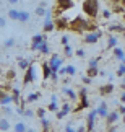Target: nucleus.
<instances>
[{"label": "nucleus", "instance_id": "nucleus-1", "mask_svg": "<svg viewBox=\"0 0 125 132\" xmlns=\"http://www.w3.org/2000/svg\"><path fill=\"white\" fill-rule=\"evenodd\" d=\"M83 12L86 13L88 20H94L99 13V0H83Z\"/></svg>", "mask_w": 125, "mask_h": 132}, {"label": "nucleus", "instance_id": "nucleus-2", "mask_svg": "<svg viewBox=\"0 0 125 132\" xmlns=\"http://www.w3.org/2000/svg\"><path fill=\"white\" fill-rule=\"evenodd\" d=\"M88 18H83V16H75L72 21L68 23V29H72L75 33H83V31H88Z\"/></svg>", "mask_w": 125, "mask_h": 132}, {"label": "nucleus", "instance_id": "nucleus-3", "mask_svg": "<svg viewBox=\"0 0 125 132\" xmlns=\"http://www.w3.org/2000/svg\"><path fill=\"white\" fill-rule=\"evenodd\" d=\"M73 7H75L73 0H57L55 8H54V12H55V16L59 18V16H60V15L65 12V10H70V8H73Z\"/></svg>", "mask_w": 125, "mask_h": 132}, {"label": "nucleus", "instance_id": "nucleus-4", "mask_svg": "<svg viewBox=\"0 0 125 132\" xmlns=\"http://www.w3.org/2000/svg\"><path fill=\"white\" fill-rule=\"evenodd\" d=\"M49 65H51V69H52V72H59L62 67V64H63V59L60 57L59 54H51V57H49Z\"/></svg>", "mask_w": 125, "mask_h": 132}, {"label": "nucleus", "instance_id": "nucleus-5", "mask_svg": "<svg viewBox=\"0 0 125 132\" xmlns=\"http://www.w3.org/2000/svg\"><path fill=\"white\" fill-rule=\"evenodd\" d=\"M101 38H102V31H101V29H98V31L84 34V36H83V43H86V44H96Z\"/></svg>", "mask_w": 125, "mask_h": 132}, {"label": "nucleus", "instance_id": "nucleus-6", "mask_svg": "<svg viewBox=\"0 0 125 132\" xmlns=\"http://www.w3.org/2000/svg\"><path fill=\"white\" fill-rule=\"evenodd\" d=\"M36 65L34 64H31L29 65V67L26 69V73H24V78H23V83L24 85H29L31 82H34V80H36Z\"/></svg>", "mask_w": 125, "mask_h": 132}, {"label": "nucleus", "instance_id": "nucleus-7", "mask_svg": "<svg viewBox=\"0 0 125 132\" xmlns=\"http://www.w3.org/2000/svg\"><path fill=\"white\" fill-rule=\"evenodd\" d=\"M86 95L88 93H86V90H84V88L80 90V104L76 106V108H73V111H81V109H84V108H88V106H89V101H88V96Z\"/></svg>", "mask_w": 125, "mask_h": 132}, {"label": "nucleus", "instance_id": "nucleus-8", "mask_svg": "<svg viewBox=\"0 0 125 132\" xmlns=\"http://www.w3.org/2000/svg\"><path fill=\"white\" fill-rule=\"evenodd\" d=\"M44 41H46V36H44V34H34L33 39H31V49L39 52V49H41Z\"/></svg>", "mask_w": 125, "mask_h": 132}, {"label": "nucleus", "instance_id": "nucleus-9", "mask_svg": "<svg viewBox=\"0 0 125 132\" xmlns=\"http://www.w3.org/2000/svg\"><path fill=\"white\" fill-rule=\"evenodd\" d=\"M96 118H98V111H89L88 118H86V132H93L94 129V122H96Z\"/></svg>", "mask_w": 125, "mask_h": 132}, {"label": "nucleus", "instance_id": "nucleus-10", "mask_svg": "<svg viewBox=\"0 0 125 132\" xmlns=\"http://www.w3.org/2000/svg\"><path fill=\"white\" fill-rule=\"evenodd\" d=\"M68 20L65 16H59L55 21H54V24H55V29H68Z\"/></svg>", "mask_w": 125, "mask_h": 132}, {"label": "nucleus", "instance_id": "nucleus-11", "mask_svg": "<svg viewBox=\"0 0 125 132\" xmlns=\"http://www.w3.org/2000/svg\"><path fill=\"white\" fill-rule=\"evenodd\" d=\"M70 111H72V106H70L68 103H65V104L62 106V109H60V111H57V113H55L57 119H63L65 116H67V114L70 113Z\"/></svg>", "mask_w": 125, "mask_h": 132}, {"label": "nucleus", "instance_id": "nucleus-12", "mask_svg": "<svg viewBox=\"0 0 125 132\" xmlns=\"http://www.w3.org/2000/svg\"><path fill=\"white\" fill-rule=\"evenodd\" d=\"M112 91H114V83H106L102 87H99V95H102V96L111 95Z\"/></svg>", "mask_w": 125, "mask_h": 132}, {"label": "nucleus", "instance_id": "nucleus-13", "mask_svg": "<svg viewBox=\"0 0 125 132\" xmlns=\"http://www.w3.org/2000/svg\"><path fill=\"white\" fill-rule=\"evenodd\" d=\"M96 111H98V116H99V118H104V119H106L107 116H109V109H107V104L106 103H101V104L98 106Z\"/></svg>", "mask_w": 125, "mask_h": 132}, {"label": "nucleus", "instance_id": "nucleus-14", "mask_svg": "<svg viewBox=\"0 0 125 132\" xmlns=\"http://www.w3.org/2000/svg\"><path fill=\"white\" fill-rule=\"evenodd\" d=\"M107 124L109 126H112V124H116L119 119H120V114H119V111H112V113H109V116H107Z\"/></svg>", "mask_w": 125, "mask_h": 132}, {"label": "nucleus", "instance_id": "nucleus-15", "mask_svg": "<svg viewBox=\"0 0 125 132\" xmlns=\"http://www.w3.org/2000/svg\"><path fill=\"white\" fill-rule=\"evenodd\" d=\"M41 67H42V78H44V80L51 78V75H52V69H51V65H49L47 62H44Z\"/></svg>", "mask_w": 125, "mask_h": 132}, {"label": "nucleus", "instance_id": "nucleus-16", "mask_svg": "<svg viewBox=\"0 0 125 132\" xmlns=\"http://www.w3.org/2000/svg\"><path fill=\"white\" fill-rule=\"evenodd\" d=\"M12 129V124H10L8 118H0V130L2 132H8Z\"/></svg>", "mask_w": 125, "mask_h": 132}, {"label": "nucleus", "instance_id": "nucleus-17", "mask_svg": "<svg viewBox=\"0 0 125 132\" xmlns=\"http://www.w3.org/2000/svg\"><path fill=\"white\" fill-rule=\"evenodd\" d=\"M112 55L116 59H119V60H123L125 59V52H123V49H120V47H114L112 49Z\"/></svg>", "mask_w": 125, "mask_h": 132}, {"label": "nucleus", "instance_id": "nucleus-18", "mask_svg": "<svg viewBox=\"0 0 125 132\" xmlns=\"http://www.w3.org/2000/svg\"><path fill=\"white\" fill-rule=\"evenodd\" d=\"M29 18H31V15H29V12H24V10H20V15H18V21H21V23H26V21H29Z\"/></svg>", "mask_w": 125, "mask_h": 132}, {"label": "nucleus", "instance_id": "nucleus-19", "mask_svg": "<svg viewBox=\"0 0 125 132\" xmlns=\"http://www.w3.org/2000/svg\"><path fill=\"white\" fill-rule=\"evenodd\" d=\"M13 95H5L3 98H0V106H8V104H12L13 103Z\"/></svg>", "mask_w": 125, "mask_h": 132}, {"label": "nucleus", "instance_id": "nucleus-20", "mask_svg": "<svg viewBox=\"0 0 125 132\" xmlns=\"http://www.w3.org/2000/svg\"><path fill=\"white\" fill-rule=\"evenodd\" d=\"M13 130H15V132H26L28 127H26V124H24L23 121H18V122L13 126Z\"/></svg>", "mask_w": 125, "mask_h": 132}, {"label": "nucleus", "instance_id": "nucleus-21", "mask_svg": "<svg viewBox=\"0 0 125 132\" xmlns=\"http://www.w3.org/2000/svg\"><path fill=\"white\" fill-rule=\"evenodd\" d=\"M109 31L111 33H125V28L122 26V24H111V26H109Z\"/></svg>", "mask_w": 125, "mask_h": 132}, {"label": "nucleus", "instance_id": "nucleus-22", "mask_svg": "<svg viewBox=\"0 0 125 132\" xmlns=\"http://www.w3.org/2000/svg\"><path fill=\"white\" fill-rule=\"evenodd\" d=\"M96 75H99V69H98V67H89V69L86 70V77L94 78Z\"/></svg>", "mask_w": 125, "mask_h": 132}, {"label": "nucleus", "instance_id": "nucleus-23", "mask_svg": "<svg viewBox=\"0 0 125 132\" xmlns=\"http://www.w3.org/2000/svg\"><path fill=\"white\" fill-rule=\"evenodd\" d=\"M117 43H119V41H117V38H116V36H112V34L107 38V47H112V49H114V47H117Z\"/></svg>", "mask_w": 125, "mask_h": 132}, {"label": "nucleus", "instance_id": "nucleus-24", "mask_svg": "<svg viewBox=\"0 0 125 132\" xmlns=\"http://www.w3.org/2000/svg\"><path fill=\"white\" fill-rule=\"evenodd\" d=\"M39 121H41L42 130H44V132H49V129H51V122H49V119H46V118H41Z\"/></svg>", "mask_w": 125, "mask_h": 132}, {"label": "nucleus", "instance_id": "nucleus-25", "mask_svg": "<svg viewBox=\"0 0 125 132\" xmlns=\"http://www.w3.org/2000/svg\"><path fill=\"white\" fill-rule=\"evenodd\" d=\"M29 65H31V64H29V62H28L26 59H21V57L18 59V67L21 69V70H26V69L29 67Z\"/></svg>", "mask_w": 125, "mask_h": 132}, {"label": "nucleus", "instance_id": "nucleus-26", "mask_svg": "<svg viewBox=\"0 0 125 132\" xmlns=\"http://www.w3.org/2000/svg\"><path fill=\"white\" fill-rule=\"evenodd\" d=\"M39 95H41V93H37V91H36V93H29L28 98H26V103H34V101H37Z\"/></svg>", "mask_w": 125, "mask_h": 132}, {"label": "nucleus", "instance_id": "nucleus-27", "mask_svg": "<svg viewBox=\"0 0 125 132\" xmlns=\"http://www.w3.org/2000/svg\"><path fill=\"white\" fill-rule=\"evenodd\" d=\"M63 93L67 95L70 100H73V101L76 100V93H75V90H72V88H65V90H63Z\"/></svg>", "mask_w": 125, "mask_h": 132}, {"label": "nucleus", "instance_id": "nucleus-28", "mask_svg": "<svg viewBox=\"0 0 125 132\" xmlns=\"http://www.w3.org/2000/svg\"><path fill=\"white\" fill-rule=\"evenodd\" d=\"M18 15H20V10L12 8V10H8V15H7V16H8L10 20H18Z\"/></svg>", "mask_w": 125, "mask_h": 132}, {"label": "nucleus", "instance_id": "nucleus-29", "mask_svg": "<svg viewBox=\"0 0 125 132\" xmlns=\"http://www.w3.org/2000/svg\"><path fill=\"white\" fill-rule=\"evenodd\" d=\"M47 111H52V113H57V111H59V104H57V101H51V103L47 104Z\"/></svg>", "mask_w": 125, "mask_h": 132}, {"label": "nucleus", "instance_id": "nucleus-30", "mask_svg": "<svg viewBox=\"0 0 125 132\" xmlns=\"http://www.w3.org/2000/svg\"><path fill=\"white\" fill-rule=\"evenodd\" d=\"M65 72H67V75L73 77V75L76 73V67H75V65H67V67H65Z\"/></svg>", "mask_w": 125, "mask_h": 132}, {"label": "nucleus", "instance_id": "nucleus-31", "mask_svg": "<svg viewBox=\"0 0 125 132\" xmlns=\"http://www.w3.org/2000/svg\"><path fill=\"white\" fill-rule=\"evenodd\" d=\"M39 52H41V54H44V55H46V54H49V52H51V47H49V44H47L46 41H44V43H42V46H41V49H39Z\"/></svg>", "mask_w": 125, "mask_h": 132}, {"label": "nucleus", "instance_id": "nucleus-32", "mask_svg": "<svg viewBox=\"0 0 125 132\" xmlns=\"http://www.w3.org/2000/svg\"><path fill=\"white\" fill-rule=\"evenodd\" d=\"M34 13H36L37 16H46V15H47V10L44 8V7H37L36 10H34Z\"/></svg>", "mask_w": 125, "mask_h": 132}, {"label": "nucleus", "instance_id": "nucleus-33", "mask_svg": "<svg viewBox=\"0 0 125 132\" xmlns=\"http://www.w3.org/2000/svg\"><path fill=\"white\" fill-rule=\"evenodd\" d=\"M3 46H5V47H13V46H15V39H13V38H8V39H5Z\"/></svg>", "mask_w": 125, "mask_h": 132}, {"label": "nucleus", "instance_id": "nucleus-34", "mask_svg": "<svg viewBox=\"0 0 125 132\" xmlns=\"http://www.w3.org/2000/svg\"><path fill=\"white\" fill-rule=\"evenodd\" d=\"M15 77H16V72H15V70H8V72H7V80H8V82L15 80Z\"/></svg>", "mask_w": 125, "mask_h": 132}, {"label": "nucleus", "instance_id": "nucleus-35", "mask_svg": "<svg viewBox=\"0 0 125 132\" xmlns=\"http://www.w3.org/2000/svg\"><path fill=\"white\" fill-rule=\"evenodd\" d=\"M34 114H36V113H34V111L33 109H24V118H34Z\"/></svg>", "mask_w": 125, "mask_h": 132}, {"label": "nucleus", "instance_id": "nucleus-36", "mask_svg": "<svg viewBox=\"0 0 125 132\" xmlns=\"http://www.w3.org/2000/svg\"><path fill=\"white\" fill-rule=\"evenodd\" d=\"M36 114L39 116V119H41V118H44V116H46V108H39V109L36 111Z\"/></svg>", "mask_w": 125, "mask_h": 132}, {"label": "nucleus", "instance_id": "nucleus-37", "mask_svg": "<svg viewBox=\"0 0 125 132\" xmlns=\"http://www.w3.org/2000/svg\"><path fill=\"white\" fill-rule=\"evenodd\" d=\"M111 16H112V12H111V10H104V12H102V18L109 20Z\"/></svg>", "mask_w": 125, "mask_h": 132}, {"label": "nucleus", "instance_id": "nucleus-38", "mask_svg": "<svg viewBox=\"0 0 125 132\" xmlns=\"http://www.w3.org/2000/svg\"><path fill=\"white\" fill-rule=\"evenodd\" d=\"M72 54H73L72 47H70V46H65V55H67V57H72Z\"/></svg>", "mask_w": 125, "mask_h": 132}, {"label": "nucleus", "instance_id": "nucleus-39", "mask_svg": "<svg viewBox=\"0 0 125 132\" xmlns=\"http://www.w3.org/2000/svg\"><path fill=\"white\" fill-rule=\"evenodd\" d=\"M98 64H99V57L93 59V60H89V67H98Z\"/></svg>", "mask_w": 125, "mask_h": 132}, {"label": "nucleus", "instance_id": "nucleus-40", "mask_svg": "<svg viewBox=\"0 0 125 132\" xmlns=\"http://www.w3.org/2000/svg\"><path fill=\"white\" fill-rule=\"evenodd\" d=\"M117 75H120V77H122V75H125V65H123V64L117 69Z\"/></svg>", "mask_w": 125, "mask_h": 132}, {"label": "nucleus", "instance_id": "nucleus-41", "mask_svg": "<svg viewBox=\"0 0 125 132\" xmlns=\"http://www.w3.org/2000/svg\"><path fill=\"white\" fill-rule=\"evenodd\" d=\"M5 26H7V18L0 16V28H5Z\"/></svg>", "mask_w": 125, "mask_h": 132}, {"label": "nucleus", "instance_id": "nucleus-42", "mask_svg": "<svg viewBox=\"0 0 125 132\" xmlns=\"http://www.w3.org/2000/svg\"><path fill=\"white\" fill-rule=\"evenodd\" d=\"M65 132H78L76 129H73L72 124H67V127H65Z\"/></svg>", "mask_w": 125, "mask_h": 132}, {"label": "nucleus", "instance_id": "nucleus-43", "mask_svg": "<svg viewBox=\"0 0 125 132\" xmlns=\"http://www.w3.org/2000/svg\"><path fill=\"white\" fill-rule=\"evenodd\" d=\"M2 111H3V114H5V116H12V109L7 108V106H3V109H2Z\"/></svg>", "mask_w": 125, "mask_h": 132}, {"label": "nucleus", "instance_id": "nucleus-44", "mask_svg": "<svg viewBox=\"0 0 125 132\" xmlns=\"http://www.w3.org/2000/svg\"><path fill=\"white\" fill-rule=\"evenodd\" d=\"M62 46H68V36H62Z\"/></svg>", "mask_w": 125, "mask_h": 132}, {"label": "nucleus", "instance_id": "nucleus-45", "mask_svg": "<svg viewBox=\"0 0 125 132\" xmlns=\"http://www.w3.org/2000/svg\"><path fill=\"white\" fill-rule=\"evenodd\" d=\"M75 54H76L78 57H84V51H83V49H78V51H76Z\"/></svg>", "mask_w": 125, "mask_h": 132}, {"label": "nucleus", "instance_id": "nucleus-46", "mask_svg": "<svg viewBox=\"0 0 125 132\" xmlns=\"http://www.w3.org/2000/svg\"><path fill=\"white\" fill-rule=\"evenodd\" d=\"M119 114H125V104H122V106H119Z\"/></svg>", "mask_w": 125, "mask_h": 132}, {"label": "nucleus", "instance_id": "nucleus-47", "mask_svg": "<svg viewBox=\"0 0 125 132\" xmlns=\"http://www.w3.org/2000/svg\"><path fill=\"white\" fill-rule=\"evenodd\" d=\"M83 82L86 83V85H89V83H91V78H89V77H84V80H83Z\"/></svg>", "mask_w": 125, "mask_h": 132}, {"label": "nucleus", "instance_id": "nucleus-48", "mask_svg": "<svg viewBox=\"0 0 125 132\" xmlns=\"http://www.w3.org/2000/svg\"><path fill=\"white\" fill-rule=\"evenodd\" d=\"M7 2H8L10 5H15V3H18V2H20V0H7Z\"/></svg>", "mask_w": 125, "mask_h": 132}, {"label": "nucleus", "instance_id": "nucleus-49", "mask_svg": "<svg viewBox=\"0 0 125 132\" xmlns=\"http://www.w3.org/2000/svg\"><path fill=\"white\" fill-rule=\"evenodd\" d=\"M120 101H122V103H125V91L120 95Z\"/></svg>", "mask_w": 125, "mask_h": 132}, {"label": "nucleus", "instance_id": "nucleus-50", "mask_svg": "<svg viewBox=\"0 0 125 132\" xmlns=\"http://www.w3.org/2000/svg\"><path fill=\"white\" fill-rule=\"evenodd\" d=\"M107 132H117V127H111V129H109Z\"/></svg>", "mask_w": 125, "mask_h": 132}, {"label": "nucleus", "instance_id": "nucleus-51", "mask_svg": "<svg viewBox=\"0 0 125 132\" xmlns=\"http://www.w3.org/2000/svg\"><path fill=\"white\" fill-rule=\"evenodd\" d=\"M120 5H122V7H125V0H120Z\"/></svg>", "mask_w": 125, "mask_h": 132}, {"label": "nucleus", "instance_id": "nucleus-52", "mask_svg": "<svg viewBox=\"0 0 125 132\" xmlns=\"http://www.w3.org/2000/svg\"><path fill=\"white\" fill-rule=\"evenodd\" d=\"M26 132H36V130H34V129H28Z\"/></svg>", "mask_w": 125, "mask_h": 132}, {"label": "nucleus", "instance_id": "nucleus-53", "mask_svg": "<svg viewBox=\"0 0 125 132\" xmlns=\"http://www.w3.org/2000/svg\"><path fill=\"white\" fill-rule=\"evenodd\" d=\"M122 122H123V124H125V114H123V118H122Z\"/></svg>", "mask_w": 125, "mask_h": 132}, {"label": "nucleus", "instance_id": "nucleus-54", "mask_svg": "<svg viewBox=\"0 0 125 132\" xmlns=\"http://www.w3.org/2000/svg\"><path fill=\"white\" fill-rule=\"evenodd\" d=\"M0 77H2V69H0Z\"/></svg>", "mask_w": 125, "mask_h": 132}, {"label": "nucleus", "instance_id": "nucleus-55", "mask_svg": "<svg viewBox=\"0 0 125 132\" xmlns=\"http://www.w3.org/2000/svg\"><path fill=\"white\" fill-rule=\"evenodd\" d=\"M122 62H123V65H125V59H123V60H122Z\"/></svg>", "mask_w": 125, "mask_h": 132}, {"label": "nucleus", "instance_id": "nucleus-56", "mask_svg": "<svg viewBox=\"0 0 125 132\" xmlns=\"http://www.w3.org/2000/svg\"><path fill=\"white\" fill-rule=\"evenodd\" d=\"M123 39H125V33H123Z\"/></svg>", "mask_w": 125, "mask_h": 132}, {"label": "nucleus", "instance_id": "nucleus-57", "mask_svg": "<svg viewBox=\"0 0 125 132\" xmlns=\"http://www.w3.org/2000/svg\"><path fill=\"white\" fill-rule=\"evenodd\" d=\"M123 20H125V13H123Z\"/></svg>", "mask_w": 125, "mask_h": 132}, {"label": "nucleus", "instance_id": "nucleus-58", "mask_svg": "<svg viewBox=\"0 0 125 132\" xmlns=\"http://www.w3.org/2000/svg\"><path fill=\"white\" fill-rule=\"evenodd\" d=\"M0 2H2V0H0Z\"/></svg>", "mask_w": 125, "mask_h": 132}]
</instances>
